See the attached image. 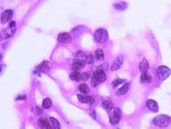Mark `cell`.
<instances>
[{"mask_svg": "<svg viewBox=\"0 0 171 129\" xmlns=\"http://www.w3.org/2000/svg\"><path fill=\"white\" fill-rule=\"evenodd\" d=\"M107 76L102 68H99L94 72L91 78V85L93 87H95L99 83L105 82Z\"/></svg>", "mask_w": 171, "mask_h": 129, "instance_id": "6da1fadb", "label": "cell"}, {"mask_svg": "<svg viewBox=\"0 0 171 129\" xmlns=\"http://www.w3.org/2000/svg\"><path fill=\"white\" fill-rule=\"evenodd\" d=\"M171 122V118L169 116L166 115H159L155 117L153 123L155 125L160 127V128H165L167 127Z\"/></svg>", "mask_w": 171, "mask_h": 129, "instance_id": "7a4b0ae2", "label": "cell"}, {"mask_svg": "<svg viewBox=\"0 0 171 129\" xmlns=\"http://www.w3.org/2000/svg\"><path fill=\"white\" fill-rule=\"evenodd\" d=\"M94 37L98 43H104L108 39L107 31L104 28H99L98 30H96Z\"/></svg>", "mask_w": 171, "mask_h": 129, "instance_id": "3957f363", "label": "cell"}, {"mask_svg": "<svg viewBox=\"0 0 171 129\" xmlns=\"http://www.w3.org/2000/svg\"><path fill=\"white\" fill-rule=\"evenodd\" d=\"M156 74L157 76L160 78L162 81H164L168 77L170 76V70L166 66H159L156 70Z\"/></svg>", "mask_w": 171, "mask_h": 129, "instance_id": "277c9868", "label": "cell"}, {"mask_svg": "<svg viewBox=\"0 0 171 129\" xmlns=\"http://www.w3.org/2000/svg\"><path fill=\"white\" fill-rule=\"evenodd\" d=\"M121 119V111L118 107H115L112 110V113L110 116V122L112 124H117Z\"/></svg>", "mask_w": 171, "mask_h": 129, "instance_id": "5b68a950", "label": "cell"}, {"mask_svg": "<svg viewBox=\"0 0 171 129\" xmlns=\"http://www.w3.org/2000/svg\"><path fill=\"white\" fill-rule=\"evenodd\" d=\"M16 27H8L1 32V39H7L13 36L16 32Z\"/></svg>", "mask_w": 171, "mask_h": 129, "instance_id": "8992f818", "label": "cell"}, {"mask_svg": "<svg viewBox=\"0 0 171 129\" xmlns=\"http://www.w3.org/2000/svg\"><path fill=\"white\" fill-rule=\"evenodd\" d=\"M13 16V11L12 10H6L1 15V21L3 23H7L8 21L11 20V18Z\"/></svg>", "mask_w": 171, "mask_h": 129, "instance_id": "52a82bcc", "label": "cell"}, {"mask_svg": "<svg viewBox=\"0 0 171 129\" xmlns=\"http://www.w3.org/2000/svg\"><path fill=\"white\" fill-rule=\"evenodd\" d=\"M85 64H86L85 61L74 58L72 64L73 70V71H78V70H82V68L84 67V66H85Z\"/></svg>", "mask_w": 171, "mask_h": 129, "instance_id": "ba28073f", "label": "cell"}, {"mask_svg": "<svg viewBox=\"0 0 171 129\" xmlns=\"http://www.w3.org/2000/svg\"><path fill=\"white\" fill-rule=\"evenodd\" d=\"M78 99L80 103L85 104H91L94 103V99L92 96L86 95V94H78Z\"/></svg>", "mask_w": 171, "mask_h": 129, "instance_id": "9c48e42d", "label": "cell"}, {"mask_svg": "<svg viewBox=\"0 0 171 129\" xmlns=\"http://www.w3.org/2000/svg\"><path fill=\"white\" fill-rule=\"evenodd\" d=\"M123 61H124V56H122V55H119V56L115 58V61L113 62V65H112L111 70H112V71H115V70H119V69L122 66Z\"/></svg>", "mask_w": 171, "mask_h": 129, "instance_id": "30bf717a", "label": "cell"}, {"mask_svg": "<svg viewBox=\"0 0 171 129\" xmlns=\"http://www.w3.org/2000/svg\"><path fill=\"white\" fill-rule=\"evenodd\" d=\"M57 40L60 43H68L71 41V36L67 32H62L58 35Z\"/></svg>", "mask_w": 171, "mask_h": 129, "instance_id": "8fae6325", "label": "cell"}, {"mask_svg": "<svg viewBox=\"0 0 171 129\" xmlns=\"http://www.w3.org/2000/svg\"><path fill=\"white\" fill-rule=\"evenodd\" d=\"M49 121L46 119H40L38 120V125L41 129H53V126L51 125Z\"/></svg>", "mask_w": 171, "mask_h": 129, "instance_id": "7c38bea8", "label": "cell"}, {"mask_svg": "<svg viewBox=\"0 0 171 129\" xmlns=\"http://www.w3.org/2000/svg\"><path fill=\"white\" fill-rule=\"evenodd\" d=\"M146 105L148 106V108L153 112H158L159 110V106H158V103L156 101L153 99H148L146 103Z\"/></svg>", "mask_w": 171, "mask_h": 129, "instance_id": "4fadbf2b", "label": "cell"}, {"mask_svg": "<svg viewBox=\"0 0 171 129\" xmlns=\"http://www.w3.org/2000/svg\"><path fill=\"white\" fill-rule=\"evenodd\" d=\"M139 69H140L141 73H143V72H146V71H148V69H149V65H148V61L145 59V58H144V59L141 61L140 66H139Z\"/></svg>", "mask_w": 171, "mask_h": 129, "instance_id": "5bb4252c", "label": "cell"}, {"mask_svg": "<svg viewBox=\"0 0 171 129\" xmlns=\"http://www.w3.org/2000/svg\"><path fill=\"white\" fill-rule=\"evenodd\" d=\"M50 63L47 61H45L43 62L40 63V65L36 67V70L37 72H43L45 70H49L50 68Z\"/></svg>", "mask_w": 171, "mask_h": 129, "instance_id": "9a60e30c", "label": "cell"}, {"mask_svg": "<svg viewBox=\"0 0 171 129\" xmlns=\"http://www.w3.org/2000/svg\"><path fill=\"white\" fill-rule=\"evenodd\" d=\"M152 80H153V78H152L151 75L148 73V71L141 73V81L142 82L149 83V82H151Z\"/></svg>", "mask_w": 171, "mask_h": 129, "instance_id": "2e32d148", "label": "cell"}, {"mask_svg": "<svg viewBox=\"0 0 171 129\" xmlns=\"http://www.w3.org/2000/svg\"><path fill=\"white\" fill-rule=\"evenodd\" d=\"M129 90V83H126L124 86L120 87L119 89L116 91V95H124L125 94H127V92Z\"/></svg>", "mask_w": 171, "mask_h": 129, "instance_id": "e0dca14e", "label": "cell"}, {"mask_svg": "<svg viewBox=\"0 0 171 129\" xmlns=\"http://www.w3.org/2000/svg\"><path fill=\"white\" fill-rule=\"evenodd\" d=\"M102 107L107 111L108 113H110L113 110V104H112V102H110L109 100H104L102 102Z\"/></svg>", "mask_w": 171, "mask_h": 129, "instance_id": "ac0fdd59", "label": "cell"}, {"mask_svg": "<svg viewBox=\"0 0 171 129\" xmlns=\"http://www.w3.org/2000/svg\"><path fill=\"white\" fill-rule=\"evenodd\" d=\"M70 78L75 82H80L82 80V74L78 71H73L70 73Z\"/></svg>", "mask_w": 171, "mask_h": 129, "instance_id": "d6986e66", "label": "cell"}, {"mask_svg": "<svg viewBox=\"0 0 171 129\" xmlns=\"http://www.w3.org/2000/svg\"><path fill=\"white\" fill-rule=\"evenodd\" d=\"M78 90H80V92L83 94H88L90 92V89L88 86L85 84V83H82L78 86Z\"/></svg>", "mask_w": 171, "mask_h": 129, "instance_id": "ffe728a7", "label": "cell"}, {"mask_svg": "<svg viewBox=\"0 0 171 129\" xmlns=\"http://www.w3.org/2000/svg\"><path fill=\"white\" fill-rule=\"evenodd\" d=\"M50 121H51L53 129H61V124H60L59 121L57 119L53 118V117H51L50 118Z\"/></svg>", "mask_w": 171, "mask_h": 129, "instance_id": "44dd1931", "label": "cell"}, {"mask_svg": "<svg viewBox=\"0 0 171 129\" xmlns=\"http://www.w3.org/2000/svg\"><path fill=\"white\" fill-rule=\"evenodd\" d=\"M96 59L98 61H103L104 60V53L102 52V49H97L95 52Z\"/></svg>", "mask_w": 171, "mask_h": 129, "instance_id": "7402d4cb", "label": "cell"}, {"mask_svg": "<svg viewBox=\"0 0 171 129\" xmlns=\"http://www.w3.org/2000/svg\"><path fill=\"white\" fill-rule=\"evenodd\" d=\"M42 106L44 108H45V109H48V108H50L51 106H52V101L49 99H45L43 100V103H42Z\"/></svg>", "mask_w": 171, "mask_h": 129, "instance_id": "603a6c76", "label": "cell"}, {"mask_svg": "<svg viewBox=\"0 0 171 129\" xmlns=\"http://www.w3.org/2000/svg\"><path fill=\"white\" fill-rule=\"evenodd\" d=\"M86 57V56L84 53L82 52V51H78V53H76L75 55V58L79 60H82V61H85Z\"/></svg>", "mask_w": 171, "mask_h": 129, "instance_id": "cb8c5ba5", "label": "cell"}, {"mask_svg": "<svg viewBox=\"0 0 171 129\" xmlns=\"http://www.w3.org/2000/svg\"><path fill=\"white\" fill-rule=\"evenodd\" d=\"M123 82H124V80L118 78V79H115L112 82V87H116V86H118L119 85H120V84H122Z\"/></svg>", "mask_w": 171, "mask_h": 129, "instance_id": "d4e9b609", "label": "cell"}, {"mask_svg": "<svg viewBox=\"0 0 171 129\" xmlns=\"http://www.w3.org/2000/svg\"><path fill=\"white\" fill-rule=\"evenodd\" d=\"M123 5L124 6V5H127V4L124 3V2H120V3H118V4H114V6L116 9H119V10H124V8H123Z\"/></svg>", "mask_w": 171, "mask_h": 129, "instance_id": "484cf974", "label": "cell"}, {"mask_svg": "<svg viewBox=\"0 0 171 129\" xmlns=\"http://www.w3.org/2000/svg\"><path fill=\"white\" fill-rule=\"evenodd\" d=\"M85 62L88 63V64H93V62H94V58H93L92 55H89V56H86V57Z\"/></svg>", "mask_w": 171, "mask_h": 129, "instance_id": "4316f807", "label": "cell"}, {"mask_svg": "<svg viewBox=\"0 0 171 129\" xmlns=\"http://www.w3.org/2000/svg\"><path fill=\"white\" fill-rule=\"evenodd\" d=\"M90 77V73H88V72H85V73H83L82 74V80H83V81H86V80L89 79Z\"/></svg>", "mask_w": 171, "mask_h": 129, "instance_id": "83f0119b", "label": "cell"}, {"mask_svg": "<svg viewBox=\"0 0 171 129\" xmlns=\"http://www.w3.org/2000/svg\"><path fill=\"white\" fill-rule=\"evenodd\" d=\"M26 99V95H20L19 97H17L16 100H20V99Z\"/></svg>", "mask_w": 171, "mask_h": 129, "instance_id": "f1b7e54d", "label": "cell"}, {"mask_svg": "<svg viewBox=\"0 0 171 129\" xmlns=\"http://www.w3.org/2000/svg\"><path fill=\"white\" fill-rule=\"evenodd\" d=\"M36 111H37V112H38V114H41V113L43 112V111L41 109H40V107H38V106H36Z\"/></svg>", "mask_w": 171, "mask_h": 129, "instance_id": "f546056e", "label": "cell"}, {"mask_svg": "<svg viewBox=\"0 0 171 129\" xmlns=\"http://www.w3.org/2000/svg\"><path fill=\"white\" fill-rule=\"evenodd\" d=\"M9 26L10 27H16V22L15 21H11L9 24Z\"/></svg>", "mask_w": 171, "mask_h": 129, "instance_id": "4dcf8cb0", "label": "cell"}]
</instances>
